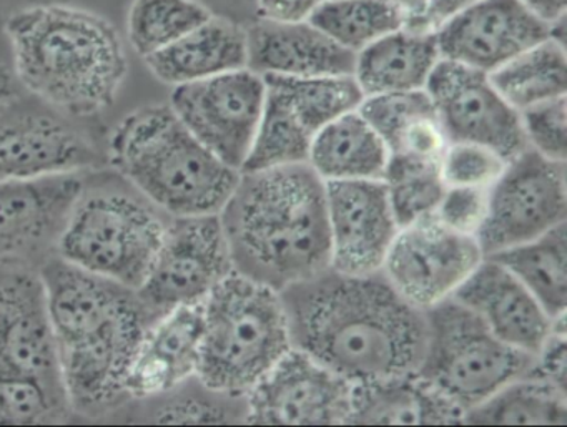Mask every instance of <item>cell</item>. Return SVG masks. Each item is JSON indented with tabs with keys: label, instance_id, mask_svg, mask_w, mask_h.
Returning a JSON list of instances; mask_svg holds the SVG:
<instances>
[{
	"label": "cell",
	"instance_id": "obj_1",
	"mask_svg": "<svg viewBox=\"0 0 567 427\" xmlns=\"http://www.w3.org/2000/svg\"><path fill=\"white\" fill-rule=\"evenodd\" d=\"M39 278L75 420L121 419L132 404L128 369L157 314L137 291L58 254L39 268Z\"/></svg>",
	"mask_w": 567,
	"mask_h": 427
},
{
	"label": "cell",
	"instance_id": "obj_2",
	"mask_svg": "<svg viewBox=\"0 0 567 427\" xmlns=\"http://www.w3.org/2000/svg\"><path fill=\"white\" fill-rule=\"evenodd\" d=\"M291 343L348 383L416 371L426 323L383 274L323 273L280 291Z\"/></svg>",
	"mask_w": 567,
	"mask_h": 427
},
{
	"label": "cell",
	"instance_id": "obj_3",
	"mask_svg": "<svg viewBox=\"0 0 567 427\" xmlns=\"http://www.w3.org/2000/svg\"><path fill=\"white\" fill-rule=\"evenodd\" d=\"M218 215L234 271L278 293L330 268L324 181L308 164L241 170Z\"/></svg>",
	"mask_w": 567,
	"mask_h": 427
},
{
	"label": "cell",
	"instance_id": "obj_4",
	"mask_svg": "<svg viewBox=\"0 0 567 427\" xmlns=\"http://www.w3.org/2000/svg\"><path fill=\"white\" fill-rule=\"evenodd\" d=\"M22 91L82 121L115 104L128 74L118 29L69 2H35L4 18Z\"/></svg>",
	"mask_w": 567,
	"mask_h": 427
},
{
	"label": "cell",
	"instance_id": "obj_5",
	"mask_svg": "<svg viewBox=\"0 0 567 427\" xmlns=\"http://www.w3.org/2000/svg\"><path fill=\"white\" fill-rule=\"evenodd\" d=\"M107 167L168 217L220 214L240 178L185 128L168 102L135 108L115 125Z\"/></svg>",
	"mask_w": 567,
	"mask_h": 427
},
{
	"label": "cell",
	"instance_id": "obj_6",
	"mask_svg": "<svg viewBox=\"0 0 567 427\" xmlns=\"http://www.w3.org/2000/svg\"><path fill=\"white\" fill-rule=\"evenodd\" d=\"M171 218L111 167L87 171L55 254L138 290Z\"/></svg>",
	"mask_w": 567,
	"mask_h": 427
},
{
	"label": "cell",
	"instance_id": "obj_7",
	"mask_svg": "<svg viewBox=\"0 0 567 427\" xmlns=\"http://www.w3.org/2000/svg\"><path fill=\"white\" fill-rule=\"evenodd\" d=\"M197 379L245 396L293 347L280 293L231 271L204 300Z\"/></svg>",
	"mask_w": 567,
	"mask_h": 427
},
{
	"label": "cell",
	"instance_id": "obj_8",
	"mask_svg": "<svg viewBox=\"0 0 567 427\" xmlns=\"http://www.w3.org/2000/svg\"><path fill=\"white\" fill-rule=\"evenodd\" d=\"M426 336L414 373L467 410L527 374L534 356L503 343L454 298L424 311Z\"/></svg>",
	"mask_w": 567,
	"mask_h": 427
},
{
	"label": "cell",
	"instance_id": "obj_9",
	"mask_svg": "<svg viewBox=\"0 0 567 427\" xmlns=\"http://www.w3.org/2000/svg\"><path fill=\"white\" fill-rule=\"evenodd\" d=\"M104 167L107 137L94 121L62 114L28 92L0 101V180Z\"/></svg>",
	"mask_w": 567,
	"mask_h": 427
},
{
	"label": "cell",
	"instance_id": "obj_10",
	"mask_svg": "<svg viewBox=\"0 0 567 427\" xmlns=\"http://www.w3.org/2000/svg\"><path fill=\"white\" fill-rule=\"evenodd\" d=\"M264 112L241 170L307 164L318 132L347 112L357 111L364 98L353 75H264Z\"/></svg>",
	"mask_w": 567,
	"mask_h": 427
},
{
	"label": "cell",
	"instance_id": "obj_11",
	"mask_svg": "<svg viewBox=\"0 0 567 427\" xmlns=\"http://www.w3.org/2000/svg\"><path fill=\"white\" fill-rule=\"evenodd\" d=\"M566 162L524 148L491 185L477 241L484 257H491L566 223Z\"/></svg>",
	"mask_w": 567,
	"mask_h": 427
},
{
	"label": "cell",
	"instance_id": "obj_12",
	"mask_svg": "<svg viewBox=\"0 0 567 427\" xmlns=\"http://www.w3.org/2000/svg\"><path fill=\"white\" fill-rule=\"evenodd\" d=\"M265 102V81L250 69L172 87L178 121L228 167L240 170L254 147Z\"/></svg>",
	"mask_w": 567,
	"mask_h": 427
},
{
	"label": "cell",
	"instance_id": "obj_13",
	"mask_svg": "<svg viewBox=\"0 0 567 427\" xmlns=\"http://www.w3.org/2000/svg\"><path fill=\"white\" fill-rule=\"evenodd\" d=\"M231 271L220 215L172 217L151 270L135 291L161 316L184 304L202 303Z\"/></svg>",
	"mask_w": 567,
	"mask_h": 427
},
{
	"label": "cell",
	"instance_id": "obj_14",
	"mask_svg": "<svg viewBox=\"0 0 567 427\" xmlns=\"http://www.w3.org/2000/svg\"><path fill=\"white\" fill-rule=\"evenodd\" d=\"M483 260L476 237L450 230L433 214L400 228L381 274L406 303L424 313L453 298Z\"/></svg>",
	"mask_w": 567,
	"mask_h": 427
},
{
	"label": "cell",
	"instance_id": "obj_15",
	"mask_svg": "<svg viewBox=\"0 0 567 427\" xmlns=\"http://www.w3.org/2000/svg\"><path fill=\"white\" fill-rule=\"evenodd\" d=\"M353 384L303 351L291 347L245 394L248 424L338 426L348 424Z\"/></svg>",
	"mask_w": 567,
	"mask_h": 427
},
{
	"label": "cell",
	"instance_id": "obj_16",
	"mask_svg": "<svg viewBox=\"0 0 567 427\" xmlns=\"http://www.w3.org/2000/svg\"><path fill=\"white\" fill-rule=\"evenodd\" d=\"M424 91L447 142L484 145L507 160L527 148L519 112L501 97L486 72L441 59Z\"/></svg>",
	"mask_w": 567,
	"mask_h": 427
},
{
	"label": "cell",
	"instance_id": "obj_17",
	"mask_svg": "<svg viewBox=\"0 0 567 427\" xmlns=\"http://www.w3.org/2000/svg\"><path fill=\"white\" fill-rule=\"evenodd\" d=\"M85 174L0 180V263L39 271L54 257Z\"/></svg>",
	"mask_w": 567,
	"mask_h": 427
},
{
	"label": "cell",
	"instance_id": "obj_18",
	"mask_svg": "<svg viewBox=\"0 0 567 427\" xmlns=\"http://www.w3.org/2000/svg\"><path fill=\"white\" fill-rule=\"evenodd\" d=\"M324 195L331 270L380 273L400 231L383 180L328 181Z\"/></svg>",
	"mask_w": 567,
	"mask_h": 427
},
{
	"label": "cell",
	"instance_id": "obj_19",
	"mask_svg": "<svg viewBox=\"0 0 567 427\" xmlns=\"http://www.w3.org/2000/svg\"><path fill=\"white\" fill-rule=\"evenodd\" d=\"M434 32L441 59L489 74L549 38L550 25L517 0H477Z\"/></svg>",
	"mask_w": 567,
	"mask_h": 427
},
{
	"label": "cell",
	"instance_id": "obj_20",
	"mask_svg": "<svg viewBox=\"0 0 567 427\" xmlns=\"http://www.w3.org/2000/svg\"><path fill=\"white\" fill-rule=\"evenodd\" d=\"M202 303L174 308L152 321L128 369L132 403L171 393L197 376L204 336Z\"/></svg>",
	"mask_w": 567,
	"mask_h": 427
},
{
	"label": "cell",
	"instance_id": "obj_21",
	"mask_svg": "<svg viewBox=\"0 0 567 427\" xmlns=\"http://www.w3.org/2000/svg\"><path fill=\"white\" fill-rule=\"evenodd\" d=\"M503 343L536 356L554 321L539 301L493 258L484 257L453 294Z\"/></svg>",
	"mask_w": 567,
	"mask_h": 427
},
{
	"label": "cell",
	"instance_id": "obj_22",
	"mask_svg": "<svg viewBox=\"0 0 567 427\" xmlns=\"http://www.w3.org/2000/svg\"><path fill=\"white\" fill-rule=\"evenodd\" d=\"M248 69L258 75L343 77L353 75L357 54L323 31L301 22L261 21L247 31Z\"/></svg>",
	"mask_w": 567,
	"mask_h": 427
},
{
	"label": "cell",
	"instance_id": "obj_23",
	"mask_svg": "<svg viewBox=\"0 0 567 427\" xmlns=\"http://www.w3.org/2000/svg\"><path fill=\"white\" fill-rule=\"evenodd\" d=\"M144 62L151 74L168 87L248 69L247 29L212 14Z\"/></svg>",
	"mask_w": 567,
	"mask_h": 427
},
{
	"label": "cell",
	"instance_id": "obj_24",
	"mask_svg": "<svg viewBox=\"0 0 567 427\" xmlns=\"http://www.w3.org/2000/svg\"><path fill=\"white\" fill-rule=\"evenodd\" d=\"M440 61L436 32L403 25L358 52L353 79L363 97L424 91Z\"/></svg>",
	"mask_w": 567,
	"mask_h": 427
},
{
	"label": "cell",
	"instance_id": "obj_25",
	"mask_svg": "<svg viewBox=\"0 0 567 427\" xmlns=\"http://www.w3.org/2000/svg\"><path fill=\"white\" fill-rule=\"evenodd\" d=\"M348 424H464V410L416 373L353 384Z\"/></svg>",
	"mask_w": 567,
	"mask_h": 427
},
{
	"label": "cell",
	"instance_id": "obj_26",
	"mask_svg": "<svg viewBox=\"0 0 567 427\" xmlns=\"http://www.w3.org/2000/svg\"><path fill=\"white\" fill-rule=\"evenodd\" d=\"M358 112L380 135L388 157L441 162L450 144L426 91L364 97Z\"/></svg>",
	"mask_w": 567,
	"mask_h": 427
},
{
	"label": "cell",
	"instance_id": "obj_27",
	"mask_svg": "<svg viewBox=\"0 0 567 427\" xmlns=\"http://www.w3.org/2000/svg\"><path fill=\"white\" fill-rule=\"evenodd\" d=\"M307 164L324 184L383 180L388 150L380 135L357 108L334 118L318 132Z\"/></svg>",
	"mask_w": 567,
	"mask_h": 427
},
{
	"label": "cell",
	"instance_id": "obj_28",
	"mask_svg": "<svg viewBox=\"0 0 567 427\" xmlns=\"http://www.w3.org/2000/svg\"><path fill=\"white\" fill-rule=\"evenodd\" d=\"M489 258L503 264L539 301L553 320L566 316V223L533 240L497 251Z\"/></svg>",
	"mask_w": 567,
	"mask_h": 427
},
{
	"label": "cell",
	"instance_id": "obj_29",
	"mask_svg": "<svg viewBox=\"0 0 567 427\" xmlns=\"http://www.w3.org/2000/svg\"><path fill=\"white\" fill-rule=\"evenodd\" d=\"M491 84L516 112L567 95V58L563 41L546 38L489 72Z\"/></svg>",
	"mask_w": 567,
	"mask_h": 427
},
{
	"label": "cell",
	"instance_id": "obj_30",
	"mask_svg": "<svg viewBox=\"0 0 567 427\" xmlns=\"http://www.w3.org/2000/svg\"><path fill=\"white\" fill-rule=\"evenodd\" d=\"M566 423V390L530 374L501 387L464 416V424L477 426H564Z\"/></svg>",
	"mask_w": 567,
	"mask_h": 427
},
{
	"label": "cell",
	"instance_id": "obj_31",
	"mask_svg": "<svg viewBox=\"0 0 567 427\" xmlns=\"http://www.w3.org/2000/svg\"><path fill=\"white\" fill-rule=\"evenodd\" d=\"M127 423L142 424H235L245 423V396L215 393L197 377L154 399L132 403Z\"/></svg>",
	"mask_w": 567,
	"mask_h": 427
},
{
	"label": "cell",
	"instance_id": "obj_32",
	"mask_svg": "<svg viewBox=\"0 0 567 427\" xmlns=\"http://www.w3.org/2000/svg\"><path fill=\"white\" fill-rule=\"evenodd\" d=\"M214 12L200 0H132L125 19L128 44L142 59L167 48Z\"/></svg>",
	"mask_w": 567,
	"mask_h": 427
},
{
	"label": "cell",
	"instance_id": "obj_33",
	"mask_svg": "<svg viewBox=\"0 0 567 427\" xmlns=\"http://www.w3.org/2000/svg\"><path fill=\"white\" fill-rule=\"evenodd\" d=\"M310 22L354 54L404 25L386 0H324Z\"/></svg>",
	"mask_w": 567,
	"mask_h": 427
},
{
	"label": "cell",
	"instance_id": "obj_34",
	"mask_svg": "<svg viewBox=\"0 0 567 427\" xmlns=\"http://www.w3.org/2000/svg\"><path fill=\"white\" fill-rule=\"evenodd\" d=\"M383 184L400 228L433 215L446 188L440 162L410 157H388Z\"/></svg>",
	"mask_w": 567,
	"mask_h": 427
},
{
	"label": "cell",
	"instance_id": "obj_35",
	"mask_svg": "<svg viewBox=\"0 0 567 427\" xmlns=\"http://www.w3.org/2000/svg\"><path fill=\"white\" fill-rule=\"evenodd\" d=\"M493 148L471 142H450L440 162L446 187L491 188L507 165Z\"/></svg>",
	"mask_w": 567,
	"mask_h": 427
},
{
	"label": "cell",
	"instance_id": "obj_36",
	"mask_svg": "<svg viewBox=\"0 0 567 427\" xmlns=\"http://www.w3.org/2000/svg\"><path fill=\"white\" fill-rule=\"evenodd\" d=\"M527 148L549 160L567 158V97L553 98L519 112Z\"/></svg>",
	"mask_w": 567,
	"mask_h": 427
},
{
	"label": "cell",
	"instance_id": "obj_37",
	"mask_svg": "<svg viewBox=\"0 0 567 427\" xmlns=\"http://www.w3.org/2000/svg\"><path fill=\"white\" fill-rule=\"evenodd\" d=\"M487 198L489 188L446 187L434 217L456 233L477 238L486 218Z\"/></svg>",
	"mask_w": 567,
	"mask_h": 427
},
{
	"label": "cell",
	"instance_id": "obj_38",
	"mask_svg": "<svg viewBox=\"0 0 567 427\" xmlns=\"http://www.w3.org/2000/svg\"><path fill=\"white\" fill-rule=\"evenodd\" d=\"M41 300H44V290L38 270L0 263V334L19 313Z\"/></svg>",
	"mask_w": 567,
	"mask_h": 427
},
{
	"label": "cell",
	"instance_id": "obj_39",
	"mask_svg": "<svg viewBox=\"0 0 567 427\" xmlns=\"http://www.w3.org/2000/svg\"><path fill=\"white\" fill-rule=\"evenodd\" d=\"M527 374L566 390V316L554 321L553 331L534 356Z\"/></svg>",
	"mask_w": 567,
	"mask_h": 427
},
{
	"label": "cell",
	"instance_id": "obj_40",
	"mask_svg": "<svg viewBox=\"0 0 567 427\" xmlns=\"http://www.w3.org/2000/svg\"><path fill=\"white\" fill-rule=\"evenodd\" d=\"M324 0H257L261 21L301 22L310 21Z\"/></svg>",
	"mask_w": 567,
	"mask_h": 427
},
{
	"label": "cell",
	"instance_id": "obj_41",
	"mask_svg": "<svg viewBox=\"0 0 567 427\" xmlns=\"http://www.w3.org/2000/svg\"><path fill=\"white\" fill-rule=\"evenodd\" d=\"M22 87L19 84L18 75L12 62L11 45L4 31V19L0 18V101L21 94Z\"/></svg>",
	"mask_w": 567,
	"mask_h": 427
},
{
	"label": "cell",
	"instance_id": "obj_42",
	"mask_svg": "<svg viewBox=\"0 0 567 427\" xmlns=\"http://www.w3.org/2000/svg\"><path fill=\"white\" fill-rule=\"evenodd\" d=\"M386 2L400 12L406 28L431 31L426 28V15L430 11L431 0H386Z\"/></svg>",
	"mask_w": 567,
	"mask_h": 427
},
{
	"label": "cell",
	"instance_id": "obj_43",
	"mask_svg": "<svg viewBox=\"0 0 567 427\" xmlns=\"http://www.w3.org/2000/svg\"><path fill=\"white\" fill-rule=\"evenodd\" d=\"M517 2L547 25L566 19L567 0H517Z\"/></svg>",
	"mask_w": 567,
	"mask_h": 427
},
{
	"label": "cell",
	"instance_id": "obj_44",
	"mask_svg": "<svg viewBox=\"0 0 567 427\" xmlns=\"http://www.w3.org/2000/svg\"><path fill=\"white\" fill-rule=\"evenodd\" d=\"M477 0H431L430 11L426 15V28L436 31L441 22L450 19L456 12L463 11L467 6L474 4Z\"/></svg>",
	"mask_w": 567,
	"mask_h": 427
},
{
	"label": "cell",
	"instance_id": "obj_45",
	"mask_svg": "<svg viewBox=\"0 0 567 427\" xmlns=\"http://www.w3.org/2000/svg\"><path fill=\"white\" fill-rule=\"evenodd\" d=\"M32 4L35 2H69V0H31Z\"/></svg>",
	"mask_w": 567,
	"mask_h": 427
}]
</instances>
